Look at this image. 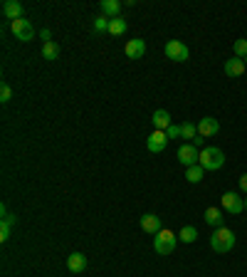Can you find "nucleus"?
<instances>
[{
	"label": "nucleus",
	"mask_w": 247,
	"mask_h": 277,
	"mask_svg": "<svg viewBox=\"0 0 247 277\" xmlns=\"http://www.w3.org/2000/svg\"><path fill=\"white\" fill-rule=\"evenodd\" d=\"M210 248L215 250V253H230L232 248H235V233L230 230V228H215V233H213V238H210Z\"/></svg>",
	"instance_id": "f257e3e1"
},
{
	"label": "nucleus",
	"mask_w": 247,
	"mask_h": 277,
	"mask_svg": "<svg viewBox=\"0 0 247 277\" xmlns=\"http://www.w3.org/2000/svg\"><path fill=\"white\" fill-rule=\"evenodd\" d=\"M218 131H220V124H218V119H213V116H203V119L198 121V136H203V139L215 136Z\"/></svg>",
	"instance_id": "6e6552de"
},
{
	"label": "nucleus",
	"mask_w": 247,
	"mask_h": 277,
	"mask_svg": "<svg viewBox=\"0 0 247 277\" xmlns=\"http://www.w3.org/2000/svg\"><path fill=\"white\" fill-rule=\"evenodd\" d=\"M10 99H13V89H10V84H8V82H3V84H0V102H3V104H8Z\"/></svg>",
	"instance_id": "393cba45"
},
{
	"label": "nucleus",
	"mask_w": 247,
	"mask_h": 277,
	"mask_svg": "<svg viewBox=\"0 0 247 277\" xmlns=\"http://www.w3.org/2000/svg\"><path fill=\"white\" fill-rule=\"evenodd\" d=\"M245 65H247V57H245Z\"/></svg>",
	"instance_id": "2f4dec72"
},
{
	"label": "nucleus",
	"mask_w": 247,
	"mask_h": 277,
	"mask_svg": "<svg viewBox=\"0 0 247 277\" xmlns=\"http://www.w3.org/2000/svg\"><path fill=\"white\" fill-rule=\"evenodd\" d=\"M101 15H107L109 20L119 18V13H121V3L119 0H101Z\"/></svg>",
	"instance_id": "dca6fc26"
},
{
	"label": "nucleus",
	"mask_w": 247,
	"mask_h": 277,
	"mask_svg": "<svg viewBox=\"0 0 247 277\" xmlns=\"http://www.w3.org/2000/svg\"><path fill=\"white\" fill-rule=\"evenodd\" d=\"M166 136H168V139H178V136H183V131H181V124H171V127L166 129Z\"/></svg>",
	"instance_id": "a878e982"
},
{
	"label": "nucleus",
	"mask_w": 247,
	"mask_h": 277,
	"mask_svg": "<svg viewBox=\"0 0 247 277\" xmlns=\"http://www.w3.org/2000/svg\"><path fill=\"white\" fill-rule=\"evenodd\" d=\"M42 57H45V59H50V62L59 57V45L55 42V40H52V42H45V45H42Z\"/></svg>",
	"instance_id": "a211bd4d"
},
{
	"label": "nucleus",
	"mask_w": 247,
	"mask_h": 277,
	"mask_svg": "<svg viewBox=\"0 0 247 277\" xmlns=\"http://www.w3.org/2000/svg\"><path fill=\"white\" fill-rule=\"evenodd\" d=\"M84 267H87V258L82 255V253H72L69 258H67V270L69 272H84Z\"/></svg>",
	"instance_id": "2eb2a0df"
},
{
	"label": "nucleus",
	"mask_w": 247,
	"mask_h": 277,
	"mask_svg": "<svg viewBox=\"0 0 247 277\" xmlns=\"http://www.w3.org/2000/svg\"><path fill=\"white\" fill-rule=\"evenodd\" d=\"M22 13H25V8H22V3H18V0H5L3 3V15L10 20H20L22 18Z\"/></svg>",
	"instance_id": "f8f14e48"
},
{
	"label": "nucleus",
	"mask_w": 247,
	"mask_h": 277,
	"mask_svg": "<svg viewBox=\"0 0 247 277\" xmlns=\"http://www.w3.org/2000/svg\"><path fill=\"white\" fill-rule=\"evenodd\" d=\"M124 52H126V57H131V59H141V57L146 55V42H144V40H138V37H133V40L126 42Z\"/></svg>",
	"instance_id": "9d476101"
},
{
	"label": "nucleus",
	"mask_w": 247,
	"mask_h": 277,
	"mask_svg": "<svg viewBox=\"0 0 247 277\" xmlns=\"http://www.w3.org/2000/svg\"><path fill=\"white\" fill-rule=\"evenodd\" d=\"M126 30H129V22L124 18H114L109 22V33H112V35H124Z\"/></svg>",
	"instance_id": "aec40b11"
},
{
	"label": "nucleus",
	"mask_w": 247,
	"mask_h": 277,
	"mask_svg": "<svg viewBox=\"0 0 247 277\" xmlns=\"http://www.w3.org/2000/svg\"><path fill=\"white\" fill-rule=\"evenodd\" d=\"M151 121H153V129H156V131H166V129H168V127L173 124L171 114H168L166 109L153 111V119H151Z\"/></svg>",
	"instance_id": "ddd939ff"
},
{
	"label": "nucleus",
	"mask_w": 247,
	"mask_h": 277,
	"mask_svg": "<svg viewBox=\"0 0 247 277\" xmlns=\"http://www.w3.org/2000/svg\"><path fill=\"white\" fill-rule=\"evenodd\" d=\"M109 22L112 20L107 15H96L94 18V33H109Z\"/></svg>",
	"instance_id": "5701e85b"
},
{
	"label": "nucleus",
	"mask_w": 247,
	"mask_h": 277,
	"mask_svg": "<svg viewBox=\"0 0 247 277\" xmlns=\"http://www.w3.org/2000/svg\"><path fill=\"white\" fill-rule=\"evenodd\" d=\"M195 238H198V230L193 225H183L181 233H178V240H183V242H195Z\"/></svg>",
	"instance_id": "412c9836"
},
{
	"label": "nucleus",
	"mask_w": 247,
	"mask_h": 277,
	"mask_svg": "<svg viewBox=\"0 0 247 277\" xmlns=\"http://www.w3.org/2000/svg\"><path fill=\"white\" fill-rule=\"evenodd\" d=\"M240 191H242V193H247V173H242V176H240Z\"/></svg>",
	"instance_id": "cd10ccee"
},
{
	"label": "nucleus",
	"mask_w": 247,
	"mask_h": 277,
	"mask_svg": "<svg viewBox=\"0 0 247 277\" xmlns=\"http://www.w3.org/2000/svg\"><path fill=\"white\" fill-rule=\"evenodd\" d=\"M10 30H13L15 40H20V42H30V40L35 37V27H32V22L25 20V18L13 20V22H10Z\"/></svg>",
	"instance_id": "39448f33"
},
{
	"label": "nucleus",
	"mask_w": 247,
	"mask_h": 277,
	"mask_svg": "<svg viewBox=\"0 0 247 277\" xmlns=\"http://www.w3.org/2000/svg\"><path fill=\"white\" fill-rule=\"evenodd\" d=\"M146 146H149V151H153V153L163 151V148L168 146V136H166V131H156V129H153V134L149 136V141H146Z\"/></svg>",
	"instance_id": "9b49d317"
},
{
	"label": "nucleus",
	"mask_w": 247,
	"mask_h": 277,
	"mask_svg": "<svg viewBox=\"0 0 247 277\" xmlns=\"http://www.w3.org/2000/svg\"><path fill=\"white\" fill-rule=\"evenodd\" d=\"M203 173H205V168L200 166V164H195V166H190L186 171V178H188L190 183H200L203 181Z\"/></svg>",
	"instance_id": "6ab92c4d"
},
{
	"label": "nucleus",
	"mask_w": 247,
	"mask_h": 277,
	"mask_svg": "<svg viewBox=\"0 0 247 277\" xmlns=\"http://www.w3.org/2000/svg\"><path fill=\"white\" fill-rule=\"evenodd\" d=\"M181 131H183L181 139H190V141H193V139L198 136V124H193V121H183V124H181Z\"/></svg>",
	"instance_id": "4be33fe9"
},
{
	"label": "nucleus",
	"mask_w": 247,
	"mask_h": 277,
	"mask_svg": "<svg viewBox=\"0 0 247 277\" xmlns=\"http://www.w3.org/2000/svg\"><path fill=\"white\" fill-rule=\"evenodd\" d=\"M198 164L205 168V171H218V168H223V164H225V153L215 146H205V148H200Z\"/></svg>",
	"instance_id": "f03ea898"
},
{
	"label": "nucleus",
	"mask_w": 247,
	"mask_h": 277,
	"mask_svg": "<svg viewBox=\"0 0 247 277\" xmlns=\"http://www.w3.org/2000/svg\"><path fill=\"white\" fill-rule=\"evenodd\" d=\"M10 230H13V225H8V223H0V240H3V242L10 238Z\"/></svg>",
	"instance_id": "bb28decb"
},
{
	"label": "nucleus",
	"mask_w": 247,
	"mask_h": 277,
	"mask_svg": "<svg viewBox=\"0 0 247 277\" xmlns=\"http://www.w3.org/2000/svg\"><path fill=\"white\" fill-rule=\"evenodd\" d=\"M203 141H205V139H203V136H195V139H193V141H190V144H193V146H195V148H200V146H203Z\"/></svg>",
	"instance_id": "c85d7f7f"
},
{
	"label": "nucleus",
	"mask_w": 247,
	"mask_h": 277,
	"mask_svg": "<svg viewBox=\"0 0 247 277\" xmlns=\"http://www.w3.org/2000/svg\"><path fill=\"white\" fill-rule=\"evenodd\" d=\"M220 203H223V208H225L228 213H232V216H237V213H242V210H245V198H240V196H237V193H232V191L223 193Z\"/></svg>",
	"instance_id": "423d86ee"
},
{
	"label": "nucleus",
	"mask_w": 247,
	"mask_h": 277,
	"mask_svg": "<svg viewBox=\"0 0 247 277\" xmlns=\"http://www.w3.org/2000/svg\"><path fill=\"white\" fill-rule=\"evenodd\" d=\"M40 37H42V40H45V42H52V40H50V30H40Z\"/></svg>",
	"instance_id": "c756f323"
},
{
	"label": "nucleus",
	"mask_w": 247,
	"mask_h": 277,
	"mask_svg": "<svg viewBox=\"0 0 247 277\" xmlns=\"http://www.w3.org/2000/svg\"><path fill=\"white\" fill-rule=\"evenodd\" d=\"M198 159H200V151L193 146V144H183V146L178 148V161H181L186 168L195 166V164H198Z\"/></svg>",
	"instance_id": "0eeeda50"
},
{
	"label": "nucleus",
	"mask_w": 247,
	"mask_h": 277,
	"mask_svg": "<svg viewBox=\"0 0 247 277\" xmlns=\"http://www.w3.org/2000/svg\"><path fill=\"white\" fill-rule=\"evenodd\" d=\"M245 210H247V198H245Z\"/></svg>",
	"instance_id": "7c9ffc66"
},
{
	"label": "nucleus",
	"mask_w": 247,
	"mask_h": 277,
	"mask_svg": "<svg viewBox=\"0 0 247 277\" xmlns=\"http://www.w3.org/2000/svg\"><path fill=\"white\" fill-rule=\"evenodd\" d=\"M141 230L144 233H149V235H158L163 228H161V218L156 216V213H146V216H141Z\"/></svg>",
	"instance_id": "1a4fd4ad"
},
{
	"label": "nucleus",
	"mask_w": 247,
	"mask_h": 277,
	"mask_svg": "<svg viewBox=\"0 0 247 277\" xmlns=\"http://www.w3.org/2000/svg\"><path fill=\"white\" fill-rule=\"evenodd\" d=\"M247 72V65L245 59H240V57H232V59H228L225 62V74L228 77H240V74Z\"/></svg>",
	"instance_id": "4468645a"
},
{
	"label": "nucleus",
	"mask_w": 247,
	"mask_h": 277,
	"mask_svg": "<svg viewBox=\"0 0 247 277\" xmlns=\"http://www.w3.org/2000/svg\"><path fill=\"white\" fill-rule=\"evenodd\" d=\"M163 52H166V57L168 59H173V62H186L190 57V50L186 42H181V40H168L166 42V47H163Z\"/></svg>",
	"instance_id": "20e7f679"
},
{
	"label": "nucleus",
	"mask_w": 247,
	"mask_h": 277,
	"mask_svg": "<svg viewBox=\"0 0 247 277\" xmlns=\"http://www.w3.org/2000/svg\"><path fill=\"white\" fill-rule=\"evenodd\" d=\"M203 218H205V223H208V225H213V228H223V221H225L220 208H205Z\"/></svg>",
	"instance_id": "f3484780"
},
{
	"label": "nucleus",
	"mask_w": 247,
	"mask_h": 277,
	"mask_svg": "<svg viewBox=\"0 0 247 277\" xmlns=\"http://www.w3.org/2000/svg\"><path fill=\"white\" fill-rule=\"evenodd\" d=\"M232 52H235V57L245 59V57H247V40H235V45H232Z\"/></svg>",
	"instance_id": "b1692460"
},
{
	"label": "nucleus",
	"mask_w": 247,
	"mask_h": 277,
	"mask_svg": "<svg viewBox=\"0 0 247 277\" xmlns=\"http://www.w3.org/2000/svg\"><path fill=\"white\" fill-rule=\"evenodd\" d=\"M175 242H178V235H173L171 230H161L158 235H153V250L158 255H171L175 250Z\"/></svg>",
	"instance_id": "7ed1b4c3"
}]
</instances>
